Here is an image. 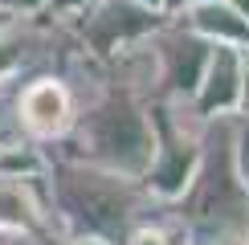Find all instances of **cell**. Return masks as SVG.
<instances>
[{"label": "cell", "mask_w": 249, "mask_h": 245, "mask_svg": "<svg viewBox=\"0 0 249 245\" xmlns=\"http://www.w3.org/2000/svg\"><path fill=\"white\" fill-rule=\"evenodd\" d=\"M204 127H209V119L192 106V98H151L155 151L139 184L155 204H176L188 192L196 163H200Z\"/></svg>", "instance_id": "3957f363"}, {"label": "cell", "mask_w": 249, "mask_h": 245, "mask_svg": "<svg viewBox=\"0 0 249 245\" xmlns=\"http://www.w3.org/2000/svg\"><path fill=\"white\" fill-rule=\"evenodd\" d=\"M155 151L151 98L123 86L115 78H98L90 94H78V119L61 139V156L82 159L119 176L143 180Z\"/></svg>", "instance_id": "6da1fadb"}, {"label": "cell", "mask_w": 249, "mask_h": 245, "mask_svg": "<svg viewBox=\"0 0 249 245\" xmlns=\"http://www.w3.org/2000/svg\"><path fill=\"white\" fill-rule=\"evenodd\" d=\"M94 4V0H45V13L41 17H57V20H74V17H82L86 8Z\"/></svg>", "instance_id": "8fae6325"}, {"label": "cell", "mask_w": 249, "mask_h": 245, "mask_svg": "<svg viewBox=\"0 0 249 245\" xmlns=\"http://www.w3.org/2000/svg\"><path fill=\"white\" fill-rule=\"evenodd\" d=\"M237 115H249V49H241V98H237Z\"/></svg>", "instance_id": "7c38bea8"}, {"label": "cell", "mask_w": 249, "mask_h": 245, "mask_svg": "<svg viewBox=\"0 0 249 245\" xmlns=\"http://www.w3.org/2000/svg\"><path fill=\"white\" fill-rule=\"evenodd\" d=\"M4 20H13V17H4V13H0V25H4Z\"/></svg>", "instance_id": "7402d4cb"}, {"label": "cell", "mask_w": 249, "mask_h": 245, "mask_svg": "<svg viewBox=\"0 0 249 245\" xmlns=\"http://www.w3.org/2000/svg\"><path fill=\"white\" fill-rule=\"evenodd\" d=\"M49 204L61 237H102L119 245L135 225L151 221V196L139 180L94 168L82 159L49 156Z\"/></svg>", "instance_id": "7a4b0ae2"}, {"label": "cell", "mask_w": 249, "mask_h": 245, "mask_svg": "<svg viewBox=\"0 0 249 245\" xmlns=\"http://www.w3.org/2000/svg\"><path fill=\"white\" fill-rule=\"evenodd\" d=\"M180 241H188V237H184V229H172L168 221H155L151 217V221L135 225L119 245H180Z\"/></svg>", "instance_id": "9c48e42d"}, {"label": "cell", "mask_w": 249, "mask_h": 245, "mask_svg": "<svg viewBox=\"0 0 249 245\" xmlns=\"http://www.w3.org/2000/svg\"><path fill=\"white\" fill-rule=\"evenodd\" d=\"M53 245H110V241H102V237H61V241H53Z\"/></svg>", "instance_id": "2e32d148"}, {"label": "cell", "mask_w": 249, "mask_h": 245, "mask_svg": "<svg viewBox=\"0 0 249 245\" xmlns=\"http://www.w3.org/2000/svg\"><path fill=\"white\" fill-rule=\"evenodd\" d=\"M233 245H249V233H241V237H237V241H233Z\"/></svg>", "instance_id": "44dd1931"}, {"label": "cell", "mask_w": 249, "mask_h": 245, "mask_svg": "<svg viewBox=\"0 0 249 245\" xmlns=\"http://www.w3.org/2000/svg\"><path fill=\"white\" fill-rule=\"evenodd\" d=\"M229 4L237 8V17H245V20H249V0H229Z\"/></svg>", "instance_id": "d6986e66"}, {"label": "cell", "mask_w": 249, "mask_h": 245, "mask_svg": "<svg viewBox=\"0 0 249 245\" xmlns=\"http://www.w3.org/2000/svg\"><path fill=\"white\" fill-rule=\"evenodd\" d=\"M184 29H192L209 45H229V49H249V20L237 17L229 0H192L180 17Z\"/></svg>", "instance_id": "ba28073f"}, {"label": "cell", "mask_w": 249, "mask_h": 245, "mask_svg": "<svg viewBox=\"0 0 249 245\" xmlns=\"http://www.w3.org/2000/svg\"><path fill=\"white\" fill-rule=\"evenodd\" d=\"M0 13H4V17H17V0H0Z\"/></svg>", "instance_id": "ffe728a7"}, {"label": "cell", "mask_w": 249, "mask_h": 245, "mask_svg": "<svg viewBox=\"0 0 249 245\" xmlns=\"http://www.w3.org/2000/svg\"><path fill=\"white\" fill-rule=\"evenodd\" d=\"M139 8H147V13H163V0H135Z\"/></svg>", "instance_id": "ac0fdd59"}, {"label": "cell", "mask_w": 249, "mask_h": 245, "mask_svg": "<svg viewBox=\"0 0 249 245\" xmlns=\"http://www.w3.org/2000/svg\"><path fill=\"white\" fill-rule=\"evenodd\" d=\"M74 119H78V94H74L66 74L37 70V74H25L13 86L8 122H13L17 135L49 147V143H61L70 135Z\"/></svg>", "instance_id": "277c9868"}, {"label": "cell", "mask_w": 249, "mask_h": 245, "mask_svg": "<svg viewBox=\"0 0 249 245\" xmlns=\"http://www.w3.org/2000/svg\"><path fill=\"white\" fill-rule=\"evenodd\" d=\"M0 245H49V241L33 237V233H0Z\"/></svg>", "instance_id": "4fadbf2b"}, {"label": "cell", "mask_w": 249, "mask_h": 245, "mask_svg": "<svg viewBox=\"0 0 249 245\" xmlns=\"http://www.w3.org/2000/svg\"><path fill=\"white\" fill-rule=\"evenodd\" d=\"M45 0H17V17H41Z\"/></svg>", "instance_id": "9a60e30c"}, {"label": "cell", "mask_w": 249, "mask_h": 245, "mask_svg": "<svg viewBox=\"0 0 249 245\" xmlns=\"http://www.w3.org/2000/svg\"><path fill=\"white\" fill-rule=\"evenodd\" d=\"M237 98H241V49L213 45L200 86L192 94V106L204 119H225V115H237Z\"/></svg>", "instance_id": "52a82bcc"}, {"label": "cell", "mask_w": 249, "mask_h": 245, "mask_svg": "<svg viewBox=\"0 0 249 245\" xmlns=\"http://www.w3.org/2000/svg\"><path fill=\"white\" fill-rule=\"evenodd\" d=\"M151 53H155V98H192L213 45L200 41L192 29H184L176 17H168L151 33Z\"/></svg>", "instance_id": "8992f818"}, {"label": "cell", "mask_w": 249, "mask_h": 245, "mask_svg": "<svg viewBox=\"0 0 249 245\" xmlns=\"http://www.w3.org/2000/svg\"><path fill=\"white\" fill-rule=\"evenodd\" d=\"M163 20H168L163 13H147L135 0H94L82 17H74V33L86 53H94L98 61H110L127 45L147 41Z\"/></svg>", "instance_id": "5b68a950"}, {"label": "cell", "mask_w": 249, "mask_h": 245, "mask_svg": "<svg viewBox=\"0 0 249 245\" xmlns=\"http://www.w3.org/2000/svg\"><path fill=\"white\" fill-rule=\"evenodd\" d=\"M13 86H17V82H4V86H0V131L8 127V102H13Z\"/></svg>", "instance_id": "5bb4252c"}, {"label": "cell", "mask_w": 249, "mask_h": 245, "mask_svg": "<svg viewBox=\"0 0 249 245\" xmlns=\"http://www.w3.org/2000/svg\"><path fill=\"white\" fill-rule=\"evenodd\" d=\"M188 4H192V0H163V17H180Z\"/></svg>", "instance_id": "e0dca14e"}, {"label": "cell", "mask_w": 249, "mask_h": 245, "mask_svg": "<svg viewBox=\"0 0 249 245\" xmlns=\"http://www.w3.org/2000/svg\"><path fill=\"white\" fill-rule=\"evenodd\" d=\"M229 151H233V172H237V180H241V188L249 196V115H233V143H229Z\"/></svg>", "instance_id": "30bf717a"}]
</instances>
